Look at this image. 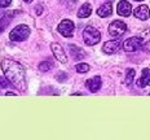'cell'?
<instances>
[{"mask_svg":"<svg viewBox=\"0 0 150 140\" xmlns=\"http://www.w3.org/2000/svg\"><path fill=\"white\" fill-rule=\"evenodd\" d=\"M123 49L126 52H135L137 49H142L141 36H131L123 42Z\"/></svg>","mask_w":150,"mask_h":140,"instance_id":"4","label":"cell"},{"mask_svg":"<svg viewBox=\"0 0 150 140\" xmlns=\"http://www.w3.org/2000/svg\"><path fill=\"white\" fill-rule=\"evenodd\" d=\"M69 49H70V55L74 60H83L86 57V53L82 48L74 45V44H69Z\"/></svg>","mask_w":150,"mask_h":140,"instance_id":"12","label":"cell"},{"mask_svg":"<svg viewBox=\"0 0 150 140\" xmlns=\"http://www.w3.org/2000/svg\"><path fill=\"white\" fill-rule=\"evenodd\" d=\"M9 80L7 79V78H3V77H0V87H3V88H4V87H8L9 86Z\"/></svg>","mask_w":150,"mask_h":140,"instance_id":"21","label":"cell"},{"mask_svg":"<svg viewBox=\"0 0 150 140\" xmlns=\"http://www.w3.org/2000/svg\"><path fill=\"white\" fill-rule=\"evenodd\" d=\"M140 36H141V39H142V49L149 52L150 51V29L144 31Z\"/></svg>","mask_w":150,"mask_h":140,"instance_id":"16","label":"cell"},{"mask_svg":"<svg viewBox=\"0 0 150 140\" xmlns=\"http://www.w3.org/2000/svg\"><path fill=\"white\" fill-rule=\"evenodd\" d=\"M91 13H92V7H91V4L86 3V4H83L82 8L78 11V17L79 18H87V17L91 16Z\"/></svg>","mask_w":150,"mask_h":140,"instance_id":"15","label":"cell"},{"mask_svg":"<svg viewBox=\"0 0 150 140\" xmlns=\"http://www.w3.org/2000/svg\"><path fill=\"white\" fill-rule=\"evenodd\" d=\"M12 18L9 17L8 14H3L0 16V33H3V31L5 30V27H7V25L11 22Z\"/></svg>","mask_w":150,"mask_h":140,"instance_id":"18","label":"cell"},{"mask_svg":"<svg viewBox=\"0 0 150 140\" xmlns=\"http://www.w3.org/2000/svg\"><path fill=\"white\" fill-rule=\"evenodd\" d=\"M66 78H67L66 74H58V75H57V79H62V82H65V80H66Z\"/></svg>","mask_w":150,"mask_h":140,"instance_id":"23","label":"cell"},{"mask_svg":"<svg viewBox=\"0 0 150 140\" xmlns=\"http://www.w3.org/2000/svg\"><path fill=\"white\" fill-rule=\"evenodd\" d=\"M83 39L87 45H95L101 40V33L95 27L88 26L83 31Z\"/></svg>","mask_w":150,"mask_h":140,"instance_id":"3","label":"cell"},{"mask_svg":"<svg viewBox=\"0 0 150 140\" xmlns=\"http://www.w3.org/2000/svg\"><path fill=\"white\" fill-rule=\"evenodd\" d=\"M75 69H76L78 73H87V71L89 70V65L88 64H83V62H80V64H78L76 66H75Z\"/></svg>","mask_w":150,"mask_h":140,"instance_id":"19","label":"cell"},{"mask_svg":"<svg viewBox=\"0 0 150 140\" xmlns=\"http://www.w3.org/2000/svg\"><path fill=\"white\" fill-rule=\"evenodd\" d=\"M74 30H75V26H74L73 21H70V20H62L60 25H58V31L65 38H73Z\"/></svg>","mask_w":150,"mask_h":140,"instance_id":"6","label":"cell"},{"mask_svg":"<svg viewBox=\"0 0 150 140\" xmlns=\"http://www.w3.org/2000/svg\"><path fill=\"white\" fill-rule=\"evenodd\" d=\"M86 87L91 92H97L101 88V78L100 77H93L86 82Z\"/></svg>","mask_w":150,"mask_h":140,"instance_id":"10","label":"cell"},{"mask_svg":"<svg viewBox=\"0 0 150 140\" xmlns=\"http://www.w3.org/2000/svg\"><path fill=\"white\" fill-rule=\"evenodd\" d=\"M127 31V25L122 21L117 20V21H112L109 26V34L114 38H120L123 34H126Z\"/></svg>","mask_w":150,"mask_h":140,"instance_id":"5","label":"cell"},{"mask_svg":"<svg viewBox=\"0 0 150 140\" xmlns=\"http://www.w3.org/2000/svg\"><path fill=\"white\" fill-rule=\"evenodd\" d=\"M135 75H136V71L133 69H127V75H126V79H124V83L126 86L129 87L133 83V79H135Z\"/></svg>","mask_w":150,"mask_h":140,"instance_id":"17","label":"cell"},{"mask_svg":"<svg viewBox=\"0 0 150 140\" xmlns=\"http://www.w3.org/2000/svg\"><path fill=\"white\" fill-rule=\"evenodd\" d=\"M1 69L5 74V78L11 82V85H13L16 88L21 90V91L26 90V73L20 62L5 58L1 61Z\"/></svg>","mask_w":150,"mask_h":140,"instance_id":"1","label":"cell"},{"mask_svg":"<svg viewBox=\"0 0 150 140\" xmlns=\"http://www.w3.org/2000/svg\"><path fill=\"white\" fill-rule=\"evenodd\" d=\"M117 11H118V13H119L120 16H123V17H128V16L132 13V5H131L128 1L122 0L119 4H118Z\"/></svg>","mask_w":150,"mask_h":140,"instance_id":"11","label":"cell"},{"mask_svg":"<svg viewBox=\"0 0 150 140\" xmlns=\"http://www.w3.org/2000/svg\"><path fill=\"white\" fill-rule=\"evenodd\" d=\"M30 35V27L27 25H18L9 34V39L12 42H23L29 38Z\"/></svg>","mask_w":150,"mask_h":140,"instance_id":"2","label":"cell"},{"mask_svg":"<svg viewBox=\"0 0 150 140\" xmlns=\"http://www.w3.org/2000/svg\"><path fill=\"white\" fill-rule=\"evenodd\" d=\"M120 47H122L120 40H118V39L109 40V42H106L104 44V47H102V51H104L105 53H108V55H114V53H117V52L119 51Z\"/></svg>","mask_w":150,"mask_h":140,"instance_id":"7","label":"cell"},{"mask_svg":"<svg viewBox=\"0 0 150 140\" xmlns=\"http://www.w3.org/2000/svg\"><path fill=\"white\" fill-rule=\"evenodd\" d=\"M12 0H0V8H7L11 5Z\"/></svg>","mask_w":150,"mask_h":140,"instance_id":"22","label":"cell"},{"mask_svg":"<svg viewBox=\"0 0 150 140\" xmlns=\"http://www.w3.org/2000/svg\"><path fill=\"white\" fill-rule=\"evenodd\" d=\"M137 86L139 87H148L150 86V69H144L141 73V78L137 82Z\"/></svg>","mask_w":150,"mask_h":140,"instance_id":"13","label":"cell"},{"mask_svg":"<svg viewBox=\"0 0 150 140\" xmlns=\"http://www.w3.org/2000/svg\"><path fill=\"white\" fill-rule=\"evenodd\" d=\"M51 68H53V64L51 61H43L39 64V69L42 71H47V70L51 69Z\"/></svg>","mask_w":150,"mask_h":140,"instance_id":"20","label":"cell"},{"mask_svg":"<svg viewBox=\"0 0 150 140\" xmlns=\"http://www.w3.org/2000/svg\"><path fill=\"white\" fill-rule=\"evenodd\" d=\"M51 49H52L53 55H54V57L57 58L58 61L62 62V64H66V61H67L66 53H65V51L62 49V47L60 44H57V43H52V44H51Z\"/></svg>","mask_w":150,"mask_h":140,"instance_id":"8","label":"cell"},{"mask_svg":"<svg viewBox=\"0 0 150 140\" xmlns=\"http://www.w3.org/2000/svg\"><path fill=\"white\" fill-rule=\"evenodd\" d=\"M135 1H142V0H135Z\"/></svg>","mask_w":150,"mask_h":140,"instance_id":"26","label":"cell"},{"mask_svg":"<svg viewBox=\"0 0 150 140\" xmlns=\"http://www.w3.org/2000/svg\"><path fill=\"white\" fill-rule=\"evenodd\" d=\"M133 14H135L136 18L142 21H146L150 17V9L148 5H139L135 11H133Z\"/></svg>","mask_w":150,"mask_h":140,"instance_id":"9","label":"cell"},{"mask_svg":"<svg viewBox=\"0 0 150 140\" xmlns=\"http://www.w3.org/2000/svg\"><path fill=\"white\" fill-rule=\"evenodd\" d=\"M23 1H26V3H31L33 0H23Z\"/></svg>","mask_w":150,"mask_h":140,"instance_id":"25","label":"cell"},{"mask_svg":"<svg viewBox=\"0 0 150 140\" xmlns=\"http://www.w3.org/2000/svg\"><path fill=\"white\" fill-rule=\"evenodd\" d=\"M42 12H43V7L42 5H38L36 7V14H42Z\"/></svg>","mask_w":150,"mask_h":140,"instance_id":"24","label":"cell"},{"mask_svg":"<svg viewBox=\"0 0 150 140\" xmlns=\"http://www.w3.org/2000/svg\"><path fill=\"white\" fill-rule=\"evenodd\" d=\"M111 13H112L111 3H105L104 5H101V7L97 9V14L100 17H109V16H111Z\"/></svg>","mask_w":150,"mask_h":140,"instance_id":"14","label":"cell"}]
</instances>
